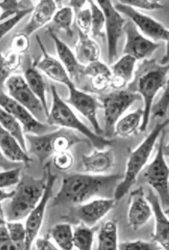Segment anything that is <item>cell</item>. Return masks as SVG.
I'll use <instances>...</instances> for the list:
<instances>
[{
    "instance_id": "1",
    "label": "cell",
    "mask_w": 169,
    "mask_h": 250,
    "mask_svg": "<svg viewBox=\"0 0 169 250\" xmlns=\"http://www.w3.org/2000/svg\"><path fill=\"white\" fill-rule=\"evenodd\" d=\"M123 178V176L119 174H70L62 180L60 190L53 201V206H75L86 203L94 197L113 198L116 187Z\"/></svg>"
},
{
    "instance_id": "2",
    "label": "cell",
    "mask_w": 169,
    "mask_h": 250,
    "mask_svg": "<svg viewBox=\"0 0 169 250\" xmlns=\"http://www.w3.org/2000/svg\"><path fill=\"white\" fill-rule=\"evenodd\" d=\"M48 172L44 170L40 178L23 175L14 189L15 194L10 200L1 203V213L7 221H21L27 218L43 196Z\"/></svg>"
},
{
    "instance_id": "3",
    "label": "cell",
    "mask_w": 169,
    "mask_h": 250,
    "mask_svg": "<svg viewBox=\"0 0 169 250\" xmlns=\"http://www.w3.org/2000/svg\"><path fill=\"white\" fill-rule=\"evenodd\" d=\"M169 72V64L162 65L156 60H146L136 75L134 84H131L130 90L138 93L144 103L140 132H145L148 129L154 99L158 91L166 86Z\"/></svg>"
},
{
    "instance_id": "4",
    "label": "cell",
    "mask_w": 169,
    "mask_h": 250,
    "mask_svg": "<svg viewBox=\"0 0 169 250\" xmlns=\"http://www.w3.org/2000/svg\"><path fill=\"white\" fill-rule=\"evenodd\" d=\"M169 119L158 123L144 141L130 153L123 180L116 187L113 198L119 202L130 192L137 181L138 175L145 168L161 134L169 125Z\"/></svg>"
},
{
    "instance_id": "5",
    "label": "cell",
    "mask_w": 169,
    "mask_h": 250,
    "mask_svg": "<svg viewBox=\"0 0 169 250\" xmlns=\"http://www.w3.org/2000/svg\"><path fill=\"white\" fill-rule=\"evenodd\" d=\"M27 151L36 156L40 164L58 152L68 151L72 146L86 142L72 129L62 127L42 135L26 134Z\"/></svg>"
},
{
    "instance_id": "6",
    "label": "cell",
    "mask_w": 169,
    "mask_h": 250,
    "mask_svg": "<svg viewBox=\"0 0 169 250\" xmlns=\"http://www.w3.org/2000/svg\"><path fill=\"white\" fill-rule=\"evenodd\" d=\"M51 89L53 96V104L47 119V123L48 125L67 128L73 131H78L84 135L97 149H105L107 146L113 145V140L96 135L82 122L79 121L74 111L69 106L68 103L61 99L56 87L51 86Z\"/></svg>"
},
{
    "instance_id": "7",
    "label": "cell",
    "mask_w": 169,
    "mask_h": 250,
    "mask_svg": "<svg viewBox=\"0 0 169 250\" xmlns=\"http://www.w3.org/2000/svg\"><path fill=\"white\" fill-rule=\"evenodd\" d=\"M166 132L160 135L155 157L142 170V179L153 188L160 199L163 208L169 207V167L164 154Z\"/></svg>"
},
{
    "instance_id": "8",
    "label": "cell",
    "mask_w": 169,
    "mask_h": 250,
    "mask_svg": "<svg viewBox=\"0 0 169 250\" xmlns=\"http://www.w3.org/2000/svg\"><path fill=\"white\" fill-rule=\"evenodd\" d=\"M142 97L131 90L117 89L101 98L105 115V132L107 137L115 133L116 124L120 118L135 102Z\"/></svg>"
},
{
    "instance_id": "9",
    "label": "cell",
    "mask_w": 169,
    "mask_h": 250,
    "mask_svg": "<svg viewBox=\"0 0 169 250\" xmlns=\"http://www.w3.org/2000/svg\"><path fill=\"white\" fill-rule=\"evenodd\" d=\"M5 86L11 98L26 107L38 121L47 123L48 115L44 105L30 89L24 77L19 75H12L6 81Z\"/></svg>"
},
{
    "instance_id": "10",
    "label": "cell",
    "mask_w": 169,
    "mask_h": 250,
    "mask_svg": "<svg viewBox=\"0 0 169 250\" xmlns=\"http://www.w3.org/2000/svg\"><path fill=\"white\" fill-rule=\"evenodd\" d=\"M1 108L11 114L21 123L24 134L42 135L58 129L57 126L38 121L26 107L4 93L3 89L1 91Z\"/></svg>"
},
{
    "instance_id": "11",
    "label": "cell",
    "mask_w": 169,
    "mask_h": 250,
    "mask_svg": "<svg viewBox=\"0 0 169 250\" xmlns=\"http://www.w3.org/2000/svg\"><path fill=\"white\" fill-rule=\"evenodd\" d=\"M46 168L48 172V180H47L46 187L43 196L26 218L25 223L26 250L31 249L35 240L36 239L41 229L47 205L52 198L55 184L58 178L56 174L52 173L50 164H47Z\"/></svg>"
},
{
    "instance_id": "12",
    "label": "cell",
    "mask_w": 169,
    "mask_h": 250,
    "mask_svg": "<svg viewBox=\"0 0 169 250\" xmlns=\"http://www.w3.org/2000/svg\"><path fill=\"white\" fill-rule=\"evenodd\" d=\"M118 201L114 198H99L89 202L75 205L70 212V219L79 221V223L94 227L115 208Z\"/></svg>"
},
{
    "instance_id": "13",
    "label": "cell",
    "mask_w": 169,
    "mask_h": 250,
    "mask_svg": "<svg viewBox=\"0 0 169 250\" xmlns=\"http://www.w3.org/2000/svg\"><path fill=\"white\" fill-rule=\"evenodd\" d=\"M97 4L105 16V28L108 40L109 63H113L117 57V44L124 32L126 20L116 10L111 1L98 0Z\"/></svg>"
},
{
    "instance_id": "14",
    "label": "cell",
    "mask_w": 169,
    "mask_h": 250,
    "mask_svg": "<svg viewBox=\"0 0 169 250\" xmlns=\"http://www.w3.org/2000/svg\"><path fill=\"white\" fill-rule=\"evenodd\" d=\"M126 34V43L123 53L133 57L136 60H147L158 49L160 44L147 38L142 34L135 24L130 20L124 27Z\"/></svg>"
},
{
    "instance_id": "15",
    "label": "cell",
    "mask_w": 169,
    "mask_h": 250,
    "mask_svg": "<svg viewBox=\"0 0 169 250\" xmlns=\"http://www.w3.org/2000/svg\"><path fill=\"white\" fill-rule=\"evenodd\" d=\"M119 13L123 14L130 18L142 34L152 41H166L169 30L150 16L142 14L135 8L119 2L114 6Z\"/></svg>"
},
{
    "instance_id": "16",
    "label": "cell",
    "mask_w": 169,
    "mask_h": 250,
    "mask_svg": "<svg viewBox=\"0 0 169 250\" xmlns=\"http://www.w3.org/2000/svg\"><path fill=\"white\" fill-rule=\"evenodd\" d=\"M69 90L68 99L66 101L74 107L76 110L85 118L93 125L94 133L97 135H102L103 130L99 125L97 113L98 109L103 108V105L93 95L83 92L75 87V84L68 87Z\"/></svg>"
},
{
    "instance_id": "17",
    "label": "cell",
    "mask_w": 169,
    "mask_h": 250,
    "mask_svg": "<svg viewBox=\"0 0 169 250\" xmlns=\"http://www.w3.org/2000/svg\"><path fill=\"white\" fill-rule=\"evenodd\" d=\"M152 210L144 188L140 187L130 193L128 222L133 230H138L151 218Z\"/></svg>"
},
{
    "instance_id": "18",
    "label": "cell",
    "mask_w": 169,
    "mask_h": 250,
    "mask_svg": "<svg viewBox=\"0 0 169 250\" xmlns=\"http://www.w3.org/2000/svg\"><path fill=\"white\" fill-rule=\"evenodd\" d=\"M146 198L151 206L155 219V228L152 235V241L157 243L162 249L169 250V218L163 210L158 195L152 189H148Z\"/></svg>"
},
{
    "instance_id": "19",
    "label": "cell",
    "mask_w": 169,
    "mask_h": 250,
    "mask_svg": "<svg viewBox=\"0 0 169 250\" xmlns=\"http://www.w3.org/2000/svg\"><path fill=\"white\" fill-rule=\"evenodd\" d=\"M36 40L42 53V58L41 60L38 61L34 64V66L36 68L39 69L40 71H42L44 74H45L49 78L52 79L53 81L62 83V84L66 85L67 87L74 84V83H73L70 77H69L68 71H67L64 65L62 64V63L58 62V60L53 58L48 54L38 36H36Z\"/></svg>"
},
{
    "instance_id": "20",
    "label": "cell",
    "mask_w": 169,
    "mask_h": 250,
    "mask_svg": "<svg viewBox=\"0 0 169 250\" xmlns=\"http://www.w3.org/2000/svg\"><path fill=\"white\" fill-rule=\"evenodd\" d=\"M83 168L89 174L101 175L113 168L114 156L111 150H94L89 155L82 156Z\"/></svg>"
},
{
    "instance_id": "21",
    "label": "cell",
    "mask_w": 169,
    "mask_h": 250,
    "mask_svg": "<svg viewBox=\"0 0 169 250\" xmlns=\"http://www.w3.org/2000/svg\"><path fill=\"white\" fill-rule=\"evenodd\" d=\"M56 2L52 0H42L34 8L31 19L24 27L23 32L29 36L39 29L54 18L56 13Z\"/></svg>"
},
{
    "instance_id": "22",
    "label": "cell",
    "mask_w": 169,
    "mask_h": 250,
    "mask_svg": "<svg viewBox=\"0 0 169 250\" xmlns=\"http://www.w3.org/2000/svg\"><path fill=\"white\" fill-rule=\"evenodd\" d=\"M0 149L2 155L10 161L23 163L25 165L32 162V160L22 147L21 144L1 127L0 131Z\"/></svg>"
},
{
    "instance_id": "23",
    "label": "cell",
    "mask_w": 169,
    "mask_h": 250,
    "mask_svg": "<svg viewBox=\"0 0 169 250\" xmlns=\"http://www.w3.org/2000/svg\"><path fill=\"white\" fill-rule=\"evenodd\" d=\"M136 61L133 57L124 55L112 66L113 78L111 86L114 89H121L130 83L133 78Z\"/></svg>"
},
{
    "instance_id": "24",
    "label": "cell",
    "mask_w": 169,
    "mask_h": 250,
    "mask_svg": "<svg viewBox=\"0 0 169 250\" xmlns=\"http://www.w3.org/2000/svg\"><path fill=\"white\" fill-rule=\"evenodd\" d=\"M48 31L56 44V52L58 53L61 62L64 65L70 76L73 77L80 73L83 74L85 66L78 62L75 54L72 52L71 48L60 40L50 28H48Z\"/></svg>"
},
{
    "instance_id": "25",
    "label": "cell",
    "mask_w": 169,
    "mask_h": 250,
    "mask_svg": "<svg viewBox=\"0 0 169 250\" xmlns=\"http://www.w3.org/2000/svg\"><path fill=\"white\" fill-rule=\"evenodd\" d=\"M78 41L75 47V56L78 62L85 66L99 61L100 50L96 42L81 30L78 29Z\"/></svg>"
},
{
    "instance_id": "26",
    "label": "cell",
    "mask_w": 169,
    "mask_h": 250,
    "mask_svg": "<svg viewBox=\"0 0 169 250\" xmlns=\"http://www.w3.org/2000/svg\"><path fill=\"white\" fill-rule=\"evenodd\" d=\"M144 109L138 108L128 114L116 124L115 134L120 137H128L133 135L141 125L143 119Z\"/></svg>"
},
{
    "instance_id": "27",
    "label": "cell",
    "mask_w": 169,
    "mask_h": 250,
    "mask_svg": "<svg viewBox=\"0 0 169 250\" xmlns=\"http://www.w3.org/2000/svg\"><path fill=\"white\" fill-rule=\"evenodd\" d=\"M118 227L115 221L104 223L99 229L97 235V250H118Z\"/></svg>"
},
{
    "instance_id": "28",
    "label": "cell",
    "mask_w": 169,
    "mask_h": 250,
    "mask_svg": "<svg viewBox=\"0 0 169 250\" xmlns=\"http://www.w3.org/2000/svg\"><path fill=\"white\" fill-rule=\"evenodd\" d=\"M24 79L30 89L41 101L48 117L50 111L46 101L45 83L42 75L36 67H30L24 73Z\"/></svg>"
},
{
    "instance_id": "29",
    "label": "cell",
    "mask_w": 169,
    "mask_h": 250,
    "mask_svg": "<svg viewBox=\"0 0 169 250\" xmlns=\"http://www.w3.org/2000/svg\"><path fill=\"white\" fill-rule=\"evenodd\" d=\"M1 127L6 130L14 138L18 140L22 147L27 152V144L24 135L23 126L14 116L1 108L0 111Z\"/></svg>"
},
{
    "instance_id": "30",
    "label": "cell",
    "mask_w": 169,
    "mask_h": 250,
    "mask_svg": "<svg viewBox=\"0 0 169 250\" xmlns=\"http://www.w3.org/2000/svg\"><path fill=\"white\" fill-rule=\"evenodd\" d=\"M49 235L59 249L71 250L74 248L73 230L69 223H60L55 226L51 229Z\"/></svg>"
},
{
    "instance_id": "31",
    "label": "cell",
    "mask_w": 169,
    "mask_h": 250,
    "mask_svg": "<svg viewBox=\"0 0 169 250\" xmlns=\"http://www.w3.org/2000/svg\"><path fill=\"white\" fill-rule=\"evenodd\" d=\"M97 227H88L80 223L73 231V243L74 247L79 250H91L93 248L94 235Z\"/></svg>"
},
{
    "instance_id": "32",
    "label": "cell",
    "mask_w": 169,
    "mask_h": 250,
    "mask_svg": "<svg viewBox=\"0 0 169 250\" xmlns=\"http://www.w3.org/2000/svg\"><path fill=\"white\" fill-rule=\"evenodd\" d=\"M6 224L16 250H26L25 225L20 221H7Z\"/></svg>"
},
{
    "instance_id": "33",
    "label": "cell",
    "mask_w": 169,
    "mask_h": 250,
    "mask_svg": "<svg viewBox=\"0 0 169 250\" xmlns=\"http://www.w3.org/2000/svg\"><path fill=\"white\" fill-rule=\"evenodd\" d=\"M92 13L91 31L94 37L104 38L103 30L105 26V16L100 7L94 1H89Z\"/></svg>"
},
{
    "instance_id": "34",
    "label": "cell",
    "mask_w": 169,
    "mask_h": 250,
    "mask_svg": "<svg viewBox=\"0 0 169 250\" xmlns=\"http://www.w3.org/2000/svg\"><path fill=\"white\" fill-rule=\"evenodd\" d=\"M73 18V11L70 7H64L56 12L53 21L59 28L66 32L69 38L73 37V32L71 29Z\"/></svg>"
},
{
    "instance_id": "35",
    "label": "cell",
    "mask_w": 169,
    "mask_h": 250,
    "mask_svg": "<svg viewBox=\"0 0 169 250\" xmlns=\"http://www.w3.org/2000/svg\"><path fill=\"white\" fill-rule=\"evenodd\" d=\"M34 9V8L32 7L20 9L17 13L11 16L9 19L2 21L1 23V28H0V30H1V38H3L6 34L9 33L25 16L33 13Z\"/></svg>"
},
{
    "instance_id": "36",
    "label": "cell",
    "mask_w": 169,
    "mask_h": 250,
    "mask_svg": "<svg viewBox=\"0 0 169 250\" xmlns=\"http://www.w3.org/2000/svg\"><path fill=\"white\" fill-rule=\"evenodd\" d=\"M21 167L4 170L0 174V187L1 188L7 189L11 187L17 186L21 179Z\"/></svg>"
},
{
    "instance_id": "37",
    "label": "cell",
    "mask_w": 169,
    "mask_h": 250,
    "mask_svg": "<svg viewBox=\"0 0 169 250\" xmlns=\"http://www.w3.org/2000/svg\"><path fill=\"white\" fill-rule=\"evenodd\" d=\"M118 250H162V247L156 242H148L137 240L119 243Z\"/></svg>"
},
{
    "instance_id": "38",
    "label": "cell",
    "mask_w": 169,
    "mask_h": 250,
    "mask_svg": "<svg viewBox=\"0 0 169 250\" xmlns=\"http://www.w3.org/2000/svg\"><path fill=\"white\" fill-rule=\"evenodd\" d=\"M169 109V77L167 80L165 90L157 103L152 106L151 113L154 118H163Z\"/></svg>"
},
{
    "instance_id": "39",
    "label": "cell",
    "mask_w": 169,
    "mask_h": 250,
    "mask_svg": "<svg viewBox=\"0 0 169 250\" xmlns=\"http://www.w3.org/2000/svg\"><path fill=\"white\" fill-rule=\"evenodd\" d=\"M121 3L129 5L130 7L146 11H156L164 9V6L158 1H149V0H122Z\"/></svg>"
},
{
    "instance_id": "40",
    "label": "cell",
    "mask_w": 169,
    "mask_h": 250,
    "mask_svg": "<svg viewBox=\"0 0 169 250\" xmlns=\"http://www.w3.org/2000/svg\"><path fill=\"white\" fill-rule=\"evenodd\" d=\"M74 158L72 154L68 151L58 152L54 156V164L58 170H68L72 167Z\"/></svg>"
},
{
    "instance_id": "41",
    "label": "cell",
    "mask_w": 169,
    "mask_h": 250,
    "mask_svg": "<svg viewBox=\"0 0 169 250\" xmlns=\"http://www.w3.org/2000/svg\"><path fill=\"white\" fill-rule=\"evenodd\" d=\"M0 231H1V241H0V249L3 250H16L13 242H12L9 229H7V221L5 220L3 214H0Z\"/></svg>"
},
{
    "instance_id": "42",
    "label": "cell",
    "mask_w": 169,
    "mask_h": 250,
    "mask_svg": "<svg viewBox=\"0 0 169 250\" xmlns=\"http://www.w3.org/2000/svg\"><path fill=\"white\" fill-rule=\"evenodd\" d=\"M83 74L94 77L99 75H113V73L107 65L97 61L85 66Z\"/></svg>"
},
{
    "instance_id": "43",
    "label": "cell",
    "mask_w": 169,
    "mask_h": 250,
    "mask_svg": "<svg viewBox=\"0 0 169 250\" xmlns=\"http://www.w3.org/2000/svg\"><path fill=\"white\" fill-rule=\"evenodd\" d=\"M76 23L79 29L84 33L88 34L91 30L92 13L91 9L79 10L76 12Z\"/></svg>"
},
{
    "instance_id": "44",
    "label": "cell",
    "mask_w": 169,
    "mask_h": 250,
    "mask_svg": "<svg viewBox=\"0 0 169 250\" xmlns=\"http://www.w3.org/2000/svg\"><path fill=\"white\" fill-rule=\"evenodd\" d=\"M16 56H12L11 58L7 60V58L3 56V54L1 55V88H3L4 84L9 78L10 74L14 70V66H15Z\"/></svg>"
},
{
    "instance_id": "45",
    "label": "cell",
    "mask_w": 169,
    "mask_h": 250,
    "mask_svg": "<svg viewBox=\"0 0 169 250\" xmlns=\"http://www.w3.org/2000/svg\"><path fill=\"white\" fill-rule=\"evenodd\" d=\"M0 7L2 11L1 15V21L9 19L11 16L17 13L19 11V3L18 1L14 0H7L1 1Z\"/></svg>"
},
{
    "instance_id": "46",
    "label": "cell",
    "mask_w": 169,
    "mask_h": 250,
    "mask_svg": "<svg viewBox=\"0 0 169 250\" xmlns=\"http://www.w3.org/2000/svg\"><path fill=\"white\" fill-rule=\"evenodd\" d=\"M28 36L24 33H20L14 36L12 40V48L15 52L22 53L29 48Z\"/></svg>"
},
{
    "instance_id": "47",
    "label": "cell",
    "mask_w": 169,
    "mask_h": 250,
    "mask_svg": "<svg viewBox=\"0 0 169 250\" xmlns=\"http://www.w3.org/2000/svg\"><path fill=\"white\" fill-rule=\"evenodd\" d=\"M112 78H113V75H97L93 77L92 85L93 88L97 90H103L107 87L111 86Z\"/></svg>"
},
{
    "instance_id": "48",
    "label": "cell",
    "mask_w": 169,
    "mask_h": 250,
    "mask_svg": "<svg viewBox=\"0 0 169 250\" xmlns=\"http://www.w3.org/2000/svg\"><path fill=\"white\" fill-rule=\"evenodd\" d=\"M50 237H44L40 238H36L35 240L36 242V247L37 250H58L57 246L54 245L50 241Z\"/></svg>"
},
{
    "instance_id": "49",
    "label": "cell",
    "mask_w": 169,
    "mask_h": 250,
    "mask_svg": "<svg viewBox=\"0 0 169 250\" xmlns=\"http://www.w3.org/2000/svg\"><path fill=\"white\" fill-rule=\"evenodd\" d=\"M166 42V52L160 61V64L166 65L169 64V32L168 38L165 41Z\"/></svg>"
},
{
    "instance_id": "50",
    "label": "cell",
    "mask_w": 169,
    "mask_h": 250,
    "mask_svg": "<svg viewBox=\"0 0 169 250\" xmlns=\"http://www.w3.org/2000/svg\"><path fill=\"white\" fill-rule=\"evenodd\" d=\"M15 194V190H13L11 192H7L6 189L1 188V203L4 201L11 200Z\"/></svg>"
},
{
    "instance_id": "51",
    "label": "cell",
    "mask_w": 169,
    "mask_h": 250,
    "mask_svg": "<svg viewBox=\"0 0 169 250\" xmlns=\"http://www.w3.org/2000/svg\"><path fill=\"white\" fill-rule=\"evenodd\" d=\"M86 1H71L70 5L71 7L75 10V11L78 12L79 10H81L83 6L85 5Z\"/></svg>"
},
{
    "instance_id": "52",
    "label": "cell",
    "mask_w": 169,
    "mask_h": 250,
    "mask_svg": "<svg viewBox=\"0 0 169 250\" xmlns=\"http://www.w3.org/2000/svg\"><path fill=\"white\" fill-rule=\"evenodd\" d=\"M168 113H169V119H168L169 121V109ZM164 154L165 156H166V157L169 158V139L168 143L166 145H165V144H164Z\"/></svg>"
},
{
    "instance_id": "53",
    "label": "cell",
    "mask_w": 169,
    "mask_h": 250,
    "mask_svg": "<svg viewBox=\"0 0 169 250\" xmlns=\"http://www.w3.org/2000/svg\"><path fill=\"white\" fill-rule=\"evenodd\" d=\"M165 212H166L167 215L169 214V207H168V208L166 209V210H165Z\"/></svg>"
}]
</instances>
